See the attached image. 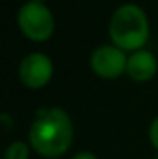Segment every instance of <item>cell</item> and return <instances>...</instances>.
<instances>
[{
    "label": "cell",
    "instance_id": "9",
    "mask_svg": "<svg viewBox=\"0 0 158 159\" xmlns=\"http://www.w3.org/2000/svg\"><path fill=\"white\" fill-rule=\"evenodd\" d=\"M70 159H99V156L90 152V151H78V152H75Z\"/></svg>",
    "mask_w": 158,
    "mask_h": 159
},
{
    "label": "cell",
    "instance_id": "3",
    "mask_svg": "<svg viewBox=\"0 0 158 159\" xmlns=\"http://www.w3.org/2000/svg\"><path fill=\"white\" fill-rule=\"evenodd\" d=\"M17 27L27 41L36 44L48 43L56 31V19L48 3L27 0L17 10Z\"/></svg>",
    "mask_w": 158,
    "mask_h": 159
},
{
    "label": "cell",
    "instance_id": "7",
    "mask_svg": "<svg viewBox=\"0 0 158 159\" xmlns=\"http://www.w3.org/2000/svg\"><path fill=\"white\" fill-rule=\"evenodd\" d=\"M32 147L27 141H14L3 151V159H29Z\"/></svg>",
    "mask_w": 158,
    "mask_h": 159
},
{
    "label": "cell",
    "instance_id": "5",
    "mask_svg": "<svg viewBox=\"0 0 158 159\" xmlns=\"http://www.w3.org/2000/svg\"><path fill=\"white\" fill-rule=\"evenodd\" d=\"M127 52L112 43L100 44L90 54V70L97 78L112 81L126 75Z\"/></svg>",
    "mask_w": 158,
    "mask_h": 159
},
{
    "label": "cell",
    "instance_id": "6",
    "mask_svg": "<svg viewBox=\"0 0 158 159\" xmlns=\"http://www.w3.org/2000/svg\"><path fill=\"white\" fill-rule=\"evenodd\" d=\"M158 73V59L148 48L127 52L126 76L134 83H148Z\"/></svg>",
    "mask_w": 158,
    "mask_h": 159
},
{
    "label": "cell",
    "instance_id": "8",
    "mask_svg": "<svg viewBox=\"0 0 158 159\" xmlns=\"http://www.w3.org/2000/svg\"><path fill=\"white\" fill-rule=\"evenodd\" d=\"M148 141L151 144V147L158 152V115L150 122V127H148Z\"/></svg>",
    "mask_w": 158,
    "mask_h": 159
},
{
    "label": "cell",
    "instance_id": "2",
    "mask_svg": "<svg viewBox=\"0 0 158 159\" xmlns=\"http://www.w3.org/2000/svg\"><path fill=\"white\" fill-rule=\"evenodd\" d=\"M109 41L126 52L146 48L150 39V19L138 3H122L112 12L107 25Z\"/></svg>",
    "mask_w": 158,
    "mask_h": 159
},
{
    "label": "cell",
    "instance_id": "1",
    "mask_svg": "<svg viewBox=\"0 0 158 159\" xmlns=\"http://www.w3.org/2000/svg\"><path fill=\"white\" fill-rule=\"evenodd\" d=\"M73 141V120L65 108L48 107L36 112L27 130L32 152L44 159H58L70 151Z\"/></svg>",
    "mask_w": 158,
    "mask_h": 159
},
{
    "label": "cell",
    "instance_id": "11",
    "mask_svg": "<svg viewBox=\"0 0 158 159\" xmlns=\"http://www.w3.org/2000/svg\"><path fill=\"white\" fill-rule=\"evenodd\" d=\"M0 151H2V146H0Z\"/></svg>",
    "mask_w": 158,
    "mask_h": 159
},
{
    "label": "cell",
    "instance_id": "12",
    "mask_svg": "<svg viewBox=\"0 0 158 159\" xmlns=\"http://www.w3.org/2000/svg\"><path fill=\"white\" fill-rule=\"evenodd\" d=\"M0 159H3V157H0Z\"/></svg>",
    "mask_w": 158,
    "mask_h": 159
},
{
    "label": "cell",
    "instance_id": "10",
    "mask_svg": "<svg viewBox=\"0 0 158 159\" xmlns=\"http://www.w3.org/2000/svg\"><path fill=\"white\" fill-rule=\"evenodd\" d=\"M34 2H41V3H48L50 0H34Z\"/></svg>",
    "mask_w": 158,
    "mask_h": 159
},
{
    "label": "cell",
    "instance_id": "4",
    "mask_svg": "<svg viewBox=\"0 0 158 159\" xmlns=\"http://www.w3.org/2000/svg\"><path fill=\"white\" fill-rule=\"evenodd\" d=\"M17 75L27 90H43L55 76V63L46 52H29L19 63Z\"/></svg>",
    "mask_w": 158,
    "mask_h": 159
}]
</instances>
